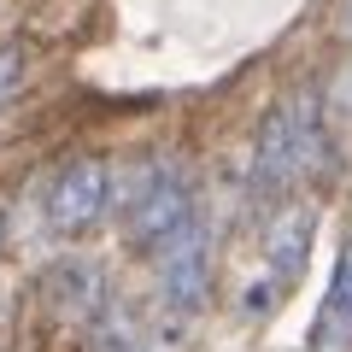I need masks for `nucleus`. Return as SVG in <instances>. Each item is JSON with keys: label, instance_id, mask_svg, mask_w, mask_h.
<instances>
[{"label": "nucleus", "instance_id": "6", "mask_svg": "<svg viewBox=\"0 0 352 352\" xmlns=\"http://www.w3.org/2000/svg\"><path fill=\"white\" fill-rule=\"evenodd\" d=\"M323 340H335V346L352 340V247L340 252L335 288H329V305H323Z\"/></svg>", "mask_w": 352, "mask_h": 352}, {"label": "nucleus", "instance_id": "8", "mask_svg": "<svg viewBox=\"0 0 352 352\" xmlns=\"http://www.w3.org/2000/svg\"><path fill=\"white\" fill-rule=\"evenodd\" d=\"M0 235H6V223H0Z\"/></svg>", "mask_w": 352, "mask_h": 352}, {"label": "nucleus", "instance_id": "3", "mask_svg": "<svg viewBox=\"0 0 352 352\" xmlns=\"http://www.w3.org/2000/svg\"><path fill=\"white\" fill-rule=\"evenodd\" d=\"M153 258H159V294H164V305H170L176 317L206 311V294H212V235H206V223L188 217L164 247H153Z\"/></svg>", "mask_w": 352, "mask_h": 352}, {"label": "nucleus", "instance_id": "1", "mask_svg": "<svg viewBox=\"0 0 352 352\" xmlns=\"http://www.w3.org/2000/svg\"><path fill=\"white\" fill-rule=\"evenodd\" d=\"M323 153V106L317 94H294L264 118L258 147H252V188L258 194H282L294 188Z\"/></svg>", "mask_w": 352, "mask_h": 352}, {"label": "nucleus", "instance_id": "7", "mask_svg": "<svg viewBox=\"0 0 352 352\" xmlns=\"http://www.w3.org/2000/svg\"><path fill=\"white\" fill-rule=\"evenodd\" d=\"M94 340H100V352H153V346H147V335H141V329L129 323L124 311L100 317V323H94Z\"/></svg>", "mask_w": 352, "mask_h": 352}, {"label": "nucleus", "instance_id": "4", "mask_svg": "<svg viewBox=\"0 0 352 352\" xmlns=\"http://www.w3.org/2000/svg\"><path fill=\"white\" fill-rule=\"evenodd\" d=\"M311 235H317V212L311 206H288L264 241V264H258V282L247 288V311H264L270 300H288V288L300 282L305 258H311Z\"/></svg>", "mask_w": 352, "mask_h": 352}, {"label": "nucleus", "instance_id": "5", "mask_svg": "<svg viewBox=\"0 0 352 352\" xmlns=\"http://www.w3.org/2000/svg\"><path fill=\"white\" fill-rule=\"evenodd\" d=\"M106 206H112V170L100 159H76L47 182V206L41 212H47L53 235H82V229H94L106 217Z\"/></svg>", "mask_w": 352, "mask_h": 352}, {"label": "nucleus", "instance_id": "2", "mask_svg": "<svg viewBox=\"0 0 352 352\" xmlns=\"http://www.w3.org/2000/svg\"><path fill=\"white\" fill-rule=\"evenodd\" d=\"M194 217V182L182 164H153L135 176V188L124 200V241L135 252H153Z\"/></svg>", "mask_w": 352, "mask_h": 352}]
</instances>
